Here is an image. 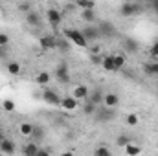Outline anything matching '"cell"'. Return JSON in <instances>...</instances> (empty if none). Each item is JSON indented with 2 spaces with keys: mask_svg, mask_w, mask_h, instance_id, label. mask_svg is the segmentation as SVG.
I'll return each mask as SVG.
<instances>
[{
  "mask_svg": "<svg viewBox=\"0 0 158 156\" xmlns=\"http://www.w3.org/2000/svg\"><path fill=\"white\" fill-rule=\"evenodd\" d=\"M61 107L64 110H76L79 107V101L72 96H64V97H61Z\"/></svg>",
  "mask_w": 158,
  "mask_h": 156,
  "instance_id": "obj_8",
  "label": "cell"
},
{
  "mask_svg": "<svg viewBox=\"0 0 158 156\" xmlns=\"http://www.w3.org/2000/svg\"><path fill=\"white\" fill-rule=\"evenodd\" d=\"M46 18H48V22H50L53 28H57V26L63 22V13H61L59 9H55V7H50V9L46 11Z\"/></svg>",
  "mask_w": 158,
  "mask_h": 156,
  "instance_id": "obj_4",
  "label": "cell"
},
{
  "mask_svg": "<svg viewBox=\"0 0 158 156\" xmlns=\"http://www.w3.org/2000/svg\"><path fill=\"white\" fill-rule=\"evenodd\" d=\"M37 156H52V154H50V151H46V149H39Z\"/></svg>",
  "mask_w": 158,
  "mask_h": 156,
  "instance_id": "obj_37",
  "label": "cell"
},
{
  "mask_svg": "<svg viewBox=\"0 0 158 156\" xmlns=\"http://www.w3.org/2000/svg\"><path fill=\"white\" fill-rule=\"evenodd\" d=\"M92 156H112V153H110V149H109L107 145H99V147L94 151Z\"/></svg>",
  "mask_w": 158,
  "mask_h": 156,
  "instance_id": "obj_25",
  "label": "cell"
},
{
  "mask_svg": "<svg viewBox=\"0 0 158 156\" xmlns=\"http://www.w3.org/2000/svg\"><path fill=\"white\" fill-rule=\"evenodd\" d=\"M76 6L81 7L83 11H94L96 9V2H92V0H77Z\"/></svg>",
  "mask_w": 158,
  "mask_h": 156,
  "instance_id": "obj_18",
  "label": "cell"
},
{
  "mask_svg": "<svg viewBox=\"0 0 158 156\" xmlns=\"http://www.w3.org/2000/svg\"><path fill=\"white\" fill-rule=\"evenodd\" d=\"M9 44V35L7 33H0V46H7Z\"/></svg>",
  "mask_w": 158,
  "mask_h": 156,
  "instance_id": "obj_32",
  "label": "cell"
},
{
  "mask_svg": "<svg viewBox=\"0 0 158 156\" xmlns=\"http://www.w3.org/2000/svg\"><path fill=\"white\" fill-rule=\"evenodd\" d=\"M61 156H74V154H72V153H63Z\"/></svg>",
  "mask_w": 158,
  "mask_h": 156,
  "instance_id": "obj_38",
  "label": "cell"
},
{
  "mask_svg": "<svg viewBox=\"0 0 158 156\" xmlns=\"http://www.w3.org/2000/svg\"><path fill=\"white\" fill-rule=\"evenodd\" d=\"M153 6H155V9H156V11H158V0H156V2H155V4H153Z\"/></svg>",
  "mask_w": 158,
  "mask_h": 156,
  "instance_id": "obj_39",
  "label": "cell"
},
{
  "mask_svg": "<svg viewBox=\"0 0 158 156\" xmlns=\"http://www.w3.org/2000/svg\"><path fill=\"white\" fill-rule=\"evenodd\" d=\"M103 97H105V94H103L99 88H96L92 94H88V99H86V101H90V103H94V105L98 107V105H101V103H103Z\"/></svg>",
  "mask_w": 158,
  "mask_h": 156,
  "instance_id": "obj_13",
  "label": "cell"
},
{
  "mask_svg": "<svg viewBox=\"0 0 158 156\" xmlns=\"http://www.w3.org/2000/svg\"><path fill=\"white\" fill-rule=\"evenodd\" d=\"M90 61H92L94 64H101V61H103V57H101V55H98V53H96V55L92 53V55H90Z\"/></svg>",
  "mask_w": 158,
  "mask_h": 156,
  "instance_id": "obj_34",
  "label": "cell"
},
{
  "mask_svg": "<svg viewBox=\"0 0 158 156\" xmlns=\"http://www.w3.org/2000/svg\"><path fill=\"white\" fill-rule=\"evenodd\" d=\"M0 7H2V6H0Z\"/></svg>",
  "mask_w": 158,
  "mask_h": 156,
  "instance_id": "obj_42",
  "label": "cell"
},
{
  "mask_svg": "<svg viewBox=\"0 0 158 156\" xmlns=\"http://www.w3.org/2000/svg\"><path fill=\"white\" fill-rule=\"evenodd\" d=\"M26 22H28L30 26H40V15L35 13V11L28 13V15H26Z\"/></svg>",
  "mask_w": 158,
  "mask_h": 156,
  "instance_id": "obj_20",
  "label": "cell"
},
{
  "mask_svg": "<svg viewBox=\"0 0 158 156\" xmlns=\"http://www.w3.org/2000/svg\"><path fill=\"white\" fill-rule=\"evenodd\" d=\"M19 130H20L22 136H31V134H33V125L28 123V121H24V123L19 125Z\"/></svg>",
  "mask_w": 158,
  "mask_h": 156,
  "instance_id": "obj_21",
  "label": "cell"
},
{
  "mask_svg": "<svg viewBox=\"0 0 158 156\" xmlns=\"http://www.w3.org/2000/svg\"><path fill=\"white\" fill-rule=\"evenodd\" d=\"M57 48H61V50H70V44H68V42H59V40H57Z\"/></svg>",
  "mask_w": 158,
  "mask_h": 156,
  "instance_id": "obj_35",
  "label": "cell"
},
{
  "mask_svg": "<svg viewBox=\"0 0 158 156\" xmlns=\"http://www.w3.org/2000/svg\"><path fill=\"white\" fill-rule=\"evenodd\" d=\"M50 81H52V74H50V72H39V74L35 76V83H37L39 86H48Z\"/></svg>",
  "mask_w": 158,
  "mask_h": 156,
  "instance_id": "obj_15",
  "label": "cell"
},
{
  "mask_svg": "<svg viewBox=\"0 0 158 156\" xmlns=\"http://www.w3.org/2000/svg\"><path fill=\"white\" fill-rule=\"evenodd\" d=\"M20 72H22V68H20L19 63L11 61V63L7 64V74H9V76H20Z\"/></svg>",
  "mask_w": 158,
  "mask_h": 156,
  "instance_id": "obj_22",
  "label": "cell"
},
{
  "mask_svg": "<svg viewBox=\"0 0 158 156\" xmlns=\"http://www.w3.org/2000/svg\"><path fill=\"white\" fill-rule=\"evenodd\" d=\"M123 149H125V154L127 156H138L142 153V147H140L138 143H132V142H131L127 147H123Z\"/></svg>",
  "mask_w": 158,
  "mask_h": 156,
  "instance_id": "obj_17",
  "label": "cell"
},
{
  "mask_svg": "<svg viewBox=\"0 0 158 156\" xmlns=\"http://www.w3.org/2000/svg\"><path fill=\"white\" fill-rule=\"evenodd\" d=\"M17 7H19V11H22V13H26V15L31 13V4H28V2H20Z\"/></svg>",
  "mask_w": 158,
  "mask_h": 156,
  "instance_id": "obj_30",
  "label": "cell"
},
{
  "mask_svg": "<svg viewBox=\"0 0 158 156\" xmlns=\"http://www.w3.org/2000/svg\"><path fill=\"white\" fill-rule=\"evenodd\" d=\"M42 99H44L48 105H52V107H61V97H59L53 90H50V88H44Z\"/></svg>",
  "mask_w": 158,
  "mask_h": 156,
  "instance_id": "obj_5",
  "label": "cell"
},
{
  "mask_svg": "<svg viewBox=\"0 0 158 156\" xmlns=\"http://www.w3.org/2000/svg\"><path fill=\"white\" fill-rule=\"evenodd\" d=\"M81 18L85 22H94L96 20V15H94V11H81Z\"/></svg>",
  "mask_w": 158,
  "mask_h": 156,
  "instance_id": "obj_26",
  "label": "cell"
},
{
  "mask_svg": "<svg viewBox=\"0 0 158 156\" xmlns=\"http://www.w3.org/2000/svg\"><path fill=\"white\" fill-rule=\"evenodd\" d=\"M149 53H151L153 57H158V40L156 42H153V46L149 48Z\"/></svg>",
  "mask_w": 158,
  "mask_h": 156,
  "instance_id": "obj_33",
  "label": "cell"
},
{
  "mask_svg": "<svg viewBox=\"0 0 158 156\" xmlns=\"http://www.w3.org/2000/svg\"><path fill=\"white\" fill-rule=\"evenodd\" d=\"M0 136H2V132H0Z\"/></svg>",
  "mask_w": 158,
  "mask_h": 156,
  "instance_id": "obj_41",
  "label": "cell"
},
{
  "mask_svg": "<svg viewBox=\"0 0 158 156\" xmlns=\"http://www.w3.org/2000/svg\"><path fill=\"white\" fill-rule=\"evenodd\" d=\"M129 143H131V140H129V136H125V134H121V136L116 138V145H118V147H127Z\"/></svg>",
  "mask_w": 158,
  "mask_h": 156,
  "instance_id": "obj_28",
  "label": "cell"
},
{
  "mask_svg": "<svg viewBox=\"0 0 158 156\" xmlns=\"http://www.w3.org/2000/svg\"><path fill=\"white\" fill-rule=\"evenodd\" d=\"M39 44L42 50H55L57 48V39L53 35H42L39 39Z\"/></svg>",
  "mask_w": 158,
  "mask_h": 156,
  "instance_id": "obj_6",
  "label": "cell"
},
{
  "mask_svg": "<svg viewBox=\"0 0 158 156\" xmlns=\"http://www.w3.org/2000/svg\"><path fill=\"white\" fill-rule=\"evenodd\" d=\"M2 140H4V136H0V145H2Z\"/></svg>",
  "mask_w": 158,
  "mask_h": 156,
  "instance_id": "obj_40",
  "label": "cell"
},
{
  "mask_svg": "<svg viewBox=\"0 0 158 156\" xmlns=\"http://www.w3.org/2000/svg\"><path fill=\"white\" fill-rule=\"evenodd\" d=\"M94 116H96L98 121H110V119L114 117V112H112V109H107V107H105L103 110H96Z\"/></svg>",
  "mask_w": 158,
  "mask_h": 156,
  "instance_id": "obj_12",
  "label": "cell"
},
{
  "mask_svg": "<svg viewBox=\"0 0 158 156\" xmlns=\"http://www.w3.org/2000/svg\"><path fill=\"white\" fill-rule=\"evenodd\" d=\"M0 151H2L6 156H11V154H15V151H17V145H15L11 140L4 138V140H2V145H0Z\"/></svg>",
  "mask_w": 158,
  "mask_h": 156,
  "instance_id": "obj_10",
  "label": "cell"
},
{
  "mask_svg": "<svg viewBox=\"0 0 158 156\" xmlns=\"http://www.w3.org/2000/svg\"><path fill=\"white\" fill-rule=\"evenodd\" d=\"M2 107H4L6 112H13V110H15V101H13V99H6V101L2 103Z\"/></svg>",
  "mask_w": 158,
  "mask_h": 156,
  "instance_id": "obj_29",
  "label": "cell"
},
{
  "mask_svg": "<svg viewBox=\"0 0 158 156\" xmlns=\"http://www.w3.org/2000/svg\"><path fill=\"white\" fill-rule=\"evenodd\" d=\"M143 72L147 76H158V63H147L143 66Z\"/></svg>",
  "mask_w": 158,
  "mask_h": 156,
  "instance_id": "obj_23",
  "label": "cell"
},
{
  "mask_svg": "<svg viewBox=\"0 0 158 156\" xmlns=\"http://www.w3.org/2000/svg\"><path fill=\"white\" fill-rule=\"evenodd\" d=\"M31 136H33V140H35V143H37L40 138H42V129L37 127V125H33V134H31Z\"/></svg>",
  "mask_w": 158,
  "mask_h": 156,
  "instance_id": "obj_31",
  "label": "cell"
},
{
  "mask_svg": "<svg viewBox=\"0 0 158 156\" xmlns=\"http://www.w3.org/2000/svg\"><path fill=\"white\" fill-rule=\"evenodd\" d=\"M81 33H83V37L86 39V42H88V40L98 39V37L101 35V33H99V28H96V26H86V28L81 30Z\"/></svg>",
  "mask_w": 158,
  "mask_h": 156,
  "instance_id": "obj_9",
  "label": "cell"
},
{
  "mask_svg": "<svg viewBox=\"0 0 158 156\" xmlns=\"http://www.w3.org/2000/svg\"><path fill=\"white\" fill-rule=\"evenodd\" d=\"M39 149L40 147L35 143V142H30V143H26V145L22 147V154L24 156H37Z\"/></svg>",
  "mask_w": 158,
  "mask_h": 156,
  "instance_id": "obj_14",
  "label": "cell"
},
{
  "mask_svg": "<svg viewBox=\"0 0 158 156\" xmlns=\"http://www.w3.org/2000/svg\"><path fill=\"white\" fill-rule=\"evenodd\" d=\"M63 33H64V37L70 40L72 44H77L79 48H86L88 46V42L86 39L83 37V33H81V30H74V28H66V30H63Z\"/></svg>",
  "mask_w": 158,
  "mask_h": 156,
  "instance_id": "obj_1",
  "label": "cell"
},
{
  "mask_svg": "<svg viewBox=\"0 0 158 156\" xmlns=\"http://www.w3.org/2000/svg\"><path fill=\"white\" fill-rule=\"evenodd\" d=\"M96 110H98V107H96L94 103H90V101H86V103L83 105V112H85L86 116H94Z\"/></svg>",
  "mask_w": 158,
  "mask_h": 156,
  "instance_id": "obj_24",
  "label": "cell"
},
{
  "mask_svg": "<svg viewBox=\"0 0 158 156\" xmlns=\"http://www.w3.org/2000/svg\"><path fill=\"white\" fill-rule=\"evenodd\" d=\"M119 11H121L123 17H134V15L142 13V6L136 4V2H125V4L119 7Z\"/></svg>",
  "mask_w": 158,
  "mask_h": 156,
  "instance_id": "obj_2",
  "label": "cell"
},
{
  "mask_svg": "<svg viewBox=\"0 0 158 156\" xmlns=\"http://www.w3.org/2000/svg\"><path fill=\"white\" fill-rule=\"evenodd\" d=\"M53 74H55V77H57L59 83H68V81H70V70H68V64H66L64 61L57 64V68H55Z\"/></svg>",
  "mask_w": 158,
  "mask_h": 156,
  "instance_id": "obj_3",
  "label": "cell"
},
{
  "mask_svg": "<svg viewBox=\"0 0 158 156\" xmlns=\"http://www.w3.org/2000/svg\"><path fill=\"white\" fill-rule=\"evenodd\" d=\"M101 66L107 70V72H116V68H114V59H112V55H107V57H103V61H101Z\"/></svg>",
  "mask_w": 158,
  "mask_h": 156,
  "instance_id": "obj_19",
  "label": "cell"
},
{
  "mask_svg": "<svg viewBox=\"0 0 158 156\" xmlns=\"http://www.w3.org/2000/svg\"><path fill=\"white\" fill-rule=\"evenodd\" d=\"M88 86L86 84H77L76 88H74V94H72V97H76L77 101H81V99H88Z\"/></svg>",
  "mask_w": 158,
  "mask_h": 156,
  "instance_id": "obj_11",
  "label": "cell"
},
{
  "mask_svg": "<svg viewBox=\"0 0 158 156\" xmlns=\"http://www.w3.org/2000/svg\"><path fill=\"white\" fill-rule=\"evenodd\" d=\"M112 59H114V68H116V72L125 68V64H127L125 53H116V55H112Z\"/></svg>",
  "mask_w": 158,
  "mask_h": 156,
  "instance_id": "obj_16",
  "label": "cell"
},
{
  "mask_svg": "<svg viewBox=\"0 0 158 156\" xmlns=\"http://www.w3.org/2000/svg\"><path fill=\"white\" fill-rule=\"evenodd\" d=\"M125 121H127L129 127H136L138 121H140V117H138V114H129V116L125 117Z\"/></svg>",
  "mask_w": 158,
  "mask_h": 156,
  "instance_id": "obj_27",
  "label": "cell"
},
{
  "mask_svg": "<svg viewBox=\"0 0 158 156\" xmlns=\"http://www.w3.org/2000/svg\"><path fill=\"white\" fill-rule=\"evenodd\" d=\"M127 50H129V51H134V50H136V44H134L132 40H127Z\"/></svg>",
  "mask_w": 158,
  "mask_h": 156,
  "instance_id": "obj_36",
  "label": "cell"
},
{
  "mask_svg": "<svg viewBox=\"0 0 158 156\" xmlns=\"http://www.w3.org/2000/svg\"><path fill=\"white\" fill-rule=\"evenodd\" d=\"M103 105H105L107 109H116V107L119 105V96L118 94H114V92L105 94V97H103Z\"/></svg>",
  "mask_w": 158,
  "mask_h": 156,
  "instance_id": "obj_7",
  "label": "cell"
}]
</instances>
